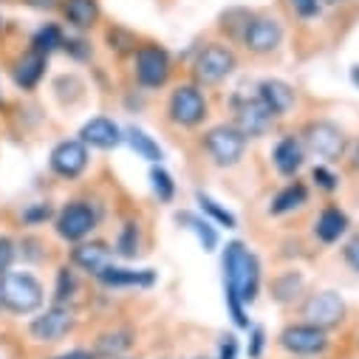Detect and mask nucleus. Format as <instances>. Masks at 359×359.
Wrapping results in <instances>:
<instances>
[{"instance_id": "nucleus-1", "label": "nucleus", "mask_w": 359, "mask_h": 359, "mask_svg": "<svg viewBox=\"0 0 359 359\" xmlns=\"http://www.w3.org/2000/svg\"><path fill=\"white\" fill-rule=\"evenodd\" d=\"M260 289V266L257 257L241 243L232 241L224 252V292L226 300L252 303Z\"/></svg>"}, {"instance_id": "nucleus-2", "label": "nucleus", "mask_w": 359, "mask_h": 359, "mask_svg": "<svg viewBox=\"0 0 359 359\" xmlns=\"http://www.w3.org/2000/svg\"><path fill=\"white\" fill-rule=\"evenodd\" d=\"M43 283L32 272H9L0 275V306L12 314H34L43 306Z\"/></svg>"}, {"instance_id": "nucleus-3", "label": "nucleus", "mask_w": 359, "mask_h": 359, "mask_svg": "<svg viewBox=\"0 0 359 359\" xmlns=\"http://www.w3.org/2000/svg\"><path fill=\"white\" fill-rule=\"evenodd\" d=\"M303 142H306L309 153H314L317 158H325V161H339L348 147L342 128H337L334 122H311L303 133Z\"/></svg>"}, {"instance_id": "nucleus-4", "label": "nucleus", "mask_w": 359, "mask_h": 359, "mask_svg": "<svg viewBox=\"0 0 359 359\" xmlns=\"http://www.w3.org/2000/svg\"><path fill=\"white\" fill-rule=\"evenodd\" d=\"M232 68H235V54L229 46H221V43H210L207 48H201L193 62V74L201 85H215L226 79Z\"/></svg>"}, {"instance_id": "nucleus-5", "label": "nucleus", "mask_w": 359, "mask_h": 359, "mask_svg": "<svg viewBox=\"0 0 359 359\" xmlns=\"http://www.w3.org/2000/svg\"><path fill=\"white\" fill-rule=\"evenodd\" d=\"M204 147L207 153L215 158V164L221 167H232L241 161L243 150H246V136L235 128V125H218L207 133L204 139Z\"/></svg>"}, {"instance_id": "nucleus-6", "label": "nucleus", "mask_w": 359, "mask_h": 359, "mask_svg": "<svg viewBox=\"0 0 359 359\" xmlns=\"http://www.w3.org/2000/svg\"><path fill=\"white\" fill-rule=\"evenodd\" d=\"M207 116V100L198 91L196 85H182L175 88L172 97H170V119L175 125H184V128H196L201 125Z\"/></svg>"}, {"instance_id": "nucleus-7", "label": "nucleus", "mask_w": 359, "mask_h": 359, "mask_svg": "<svg viewBox=\"0 0 359 359\" xmlns=\"http://www.w3.org/2000/svg\"><path fill=\"white\" fill-rule=\"evenodd\" d=\"M241 40L252 54H272L283 43V26L278 18L257 15V18H249Z\"/></svg>"}, {"instance_id": "nucleus-8", "label": "nucleus", "mask_w": 359, "mask_h": 359, "mask_svg": "<svg viewBox=\"0 0 359 359\" xmlns=\"http://www.w3.org/2000/svg\"><path fill=\"white\" fill-rule=\"evenodd\" d=\"M170 79V54L161 46L136 48V82L142 88H161Z\"/></svg>"}, {"instance_id": "nucleus-9", "label": "nucleus", "mask_w": 359, "mask_h": 359, "mask_svg": "<svg viewBox=\"0 0 359 359\" xmlns=\"http://www.w3.org/2000/svg\"><path fill=\"white\" fill-rule=\"evenodd\" d=\"M303 317L306 323L328 331L345 320V303L337 292H317L303 303Z\"/></svg>"}, {"instance_id": "nucleus-10", "label": "nucleus", "mask_w": 359, "mask_h": 359, "mask_svg": "<svg viewBox=\"0 0 359 359\" xmlns=\"http://www.w3.org/2000/svg\"><path fill=\"white\" fill-rule=\"evenodd\" d=\"M275 114L269 111V105L260 100V97H252V100H238V108H235V128L246 136V139H257L263 133L272 130L275 125Z\"/></svg>"}, {"instance_id": "nucleus-11", "label": "nucleus", "mask_w": 359, "mask_h": 359, "mask_svg": "<svg viewBox=\"0 0 359 359\" xmlns=\"http://www.w3.org/2000/svg\"><path fill=\"white\" fill-rule=\"evenodd\" d=\"M94 226H97V215L85 201H71L57 215V235L62 241H71V243L88 238Z\"/></svg>"}, {"instance_id": "nucleus-12", "label": "nucleus", "mask_w": 359, "mask_h": 359, "mask_svg": "<svg viewBox=\"0 0 359 359\" xmlns=\"http://www.w3.org/2000/svg\"><path fill=\"white\" fill-rule=\"evenodd\" d=\"M280 345L289 351V353H300V356H314V353H323L325 345H328V337L323 328L311 325V323H297V325H289L283 334H280Z\"/></svg>"}, {"instance_id": "nucleus-13", "label": "nucleus", "mask_w": 359, "mask_h": 359, "mask_svg": "<svg viewBox=\"0 0 359 359\" xmlns=\"http://www.w3.org/2000/svg\"><path fill=\"white\" fill-rule=\"evenodd\" d=\"M48 164H51V170H54L57 175H62V178H76V175H82L85 167H88V144L79 142V139H65V142H60V144L51 150Z\"/></svg>"}, {"instance_id": "nucleus-14", "label": "nucleus", "mask_w": 359, "mask_h": 359, "mask_svg": "<svg viewBox=\"0 0 359 359\" xmlns=\"http://www.w3.org/2000/svg\"><path fill=\"white\" fill-rule=\"evenodd\" d=\"M74 331V311L68 306H51L32 323V337L37 342H60Z\"/></svg>"}, {"instance_id": "nucleus-15", "label": "nucleus", "mask_w": 359, "mask_h": 359, "mask_svg": "<svg viewBox=\"0 0 359 359\" xmlns=\"http://www.w3.org/2000/svg\"><path fill=\"white\" fill-rule=\"evenodd\" d=\"M122 139L125 136H122L119 125L114 119H108V116H97L91 122H85L82 130H79V142L91 144L97 150H114V147L122 144Z\"/></svg>"}, {"instance_id": "nucleus-16", "label": "nucleus", "mask_w": 359, "mask_h": 359, "mask_svg": "<svg viewBox=\"0 0 359 359\" xmlns=\"http://www.w3.org/2000/svg\"><path fill=\"white\" fill-rule=\"evenodd\" d=\"M71 260L74 266H79L82 272L88 275H100L102 269H108L114 263V249L102 241H91V243H79L74 252H71Z\"/></svg>"}, {"instance_id": "nucleus-17", "label": "nucleus", "mask_w": 359, "mask_h": 359, "mask_svg": "<svg viewBox=\"0 0 359 359\" xmlns=\"http://www.w3.org/2000/svg\"><path fill=\"white\" fill-rule=\"evenodd\" d=\"M257 97L269 105L275 116H286L294 108V91L292 85H286L283 79H263L257 85Z\"/></svg>"}, {"instance_id": "nucleus-18", "label": "nucleus", "mask_w": 359, "mask_h": 359, "mask_svg": "<svg viewBox=\"0 0 359 359\" xmlns=\"http://www.w3.org/2000/svg\"><path fill=\"white\" fill-rule=\"evenodd\" d=\"M102 280V286L108 289H122V286H153L156 283V272L153 269H122V266H108L97 275Z\"/></svg>"}, {"instance_id": "nucleus-19", "label": "nucleus", "mask_w": 359, "mask_h": 359, "mask_svg": "<svg viewBox=\"0 0 359 359\" xmlns=\"http://www.w3.org/2000/svg\"><path fill=\"white\" fill-rule=\"evenodd\" d=\"M272 158H275L278 172H283V175H294V172L303 167V161H306V144H303L300 139H294V136H286V139L278 142Z\"/></svg>"}, {"instance_id": "nucleus-20", "label": "nucleus", "mask_w": 359, "mask_h": 359, "mask_svg": "<svg viewBox=\"0 0 359 359\" xmlns=\"http://www.w3.org/2000/svg\"><path fill=\"white\" fill-rule=\"evenodd\" d=\"M62 15L68 26H74L76 32H88L100 20V4L97 0H62Z\"/></svg>"}, {"instance_id": "nucleus-21", "label": "nucleus", "mask_w": 359, "mask_h": 359, "mask_svg": "<svg viewBox=\"0 0 359 359\" xmlns=\"http://www.w3.org/2000/svg\"><path fill=\"white\" fill-rule=\"evenodd\" d=\"M46 60L48 57H43V54H37V51H26L18 62H15V82L23 88V91H34V88L40 85V79H43V74H46Z\"/></svg>"}, {"instance_id": "nucleus-22", "label": "nucleus", "mask_w": 359, "mask_h": 359, "mask_svg": "<svg viewBox=\"0 0 359 359\" xmlns=\"http://www.w3.org/2000/svg\"><path fill=\"white\" fill-rule=\"evenodd\" d=\"M345 229H348V218H345V212L337 210V207L323 210L320 218H317V226H314V232H317V238H320L323 243H334V241H339Z\"/></svg>"}, {"instance_id": "nucleus-23", "label": "nucleus", "mask_w": 359, "mask_h": 359, "mask_svg": "<svg viewBox=\"0 0 359 359\" xmlns=\"http://www.w3.org/2000/svg\"><path fill=\"white\" fill-rule=\"evenodd\" d=\"M130 345H133V334H130L128 328H114V331L100 334L94 353L102 356V359H119Z\"/></svg>"}, {"instance_id": "nucleus-24", "label": "nucleus", "mask_w": 359, "mask_h": 359, "mask_svg": "<svg viewBox=\"0 0 359 359\" xmlns=\"http://www.w3.org/2000/svg\"><path fill=\"white\" fill-rule=\"evenodd\" d=\"M175 221L184 224V229H190V232L198 238V243L204 246V252H212V249L218 246V232H215V226H212L210 221H204L201 215H196V212H178Z\"/></svg>"}, {"instance_id": "nucleus-25", "label": "nucleus", "mask_w": 359, "mask_h": 359, "mask_svg": "<svg viewBox=\"0 0 359 359\" xmlns=\"http://www.w3.org/2000/svg\"><path fill=\"white\" fill-rule=\"evenodd\" d=\"M306 198H309V193H306V187L300 184V182H294V184H289V187H283L278 196H275V201H272V212L275 215H283V212H292V210H297V207H303L306 204Z\"/></svg>"}, {"instance_id": "nucleus-26", "label": "nucleus", "mask_w": 359, "mask_h": 359, "mask_svg": "<svg viewBox=\"0 0 359 359\" xmlns=\"http://www.w3.org/2000/svg\"><path fill=\"white\" fill-rule=\"evenodd\" d=\"M62 29L60 26H54V23H46L43 29H37L34 32V37H32V51H37V54H43V57H48L51 51H57V48H62Z\"/></svg>"}, {"instance_id": "nucleus-27", "label": "nucleus", "mask_w": 359, "mask_h": 359, "mask_svg": "<svg viewBox=\"0 0 359 359\" xmlns=\"http://www.w3.org/2000/svg\"><path fill=\"white\" fill-rule=\"evenodd\" d=\"M125 139H128V144H130L142 158H147V161H161V158H164L161 147H158V144H156L144 130H139V128H128Z\"/></svg>"}, {"instance_id": "nucleus-28", "label": "nucleus", "mask_w": 359, "mask_h": 359, "mask_svg": "<svg viewBox=\"0 0 359 359\" xmlns=\"http://www.w3.org/2000/svg\"><path fill=\"white\" fill-rule=\"evenodd\" d=\"M300 292H303V275H297V272H286V275L275 278V283H272V297L278 303H292Z\"/></svg>"}, {"instance_id": "nucleus-29", "label": "nucleus", "mask_w": 359, "mask_h": 359, "mask_svg": "<svg viewBox=\"0 0 359 359\" xmlns=\"http://www.w3.org/2000/svg\"><path fill=\"white\" fill-rule=\"evenodd\" d=\"M76 292V278L68 266H62L60 272H57V289H54V303L57 306H65Z\"/></svg>"}, {"instance_id": "nucleus-30", "label": "nucleus", "mask_w": 359, "mask_h": 359, "mask_svg": "<svg viewBox=\"0 0 359 359\" xmlns=\"http://www.w3.org/2000/svg\"><path fill=\"white\" fill-rule=\"evenodd\" d=\"M150 182H153V193L158 196V201L170 204V201H172V196H175V184H172L170 172H167V170H161V167H153Z\"/></svg>"}, {"instance_id": "nucleus-31", "label": "nucleus", "mask_w": 359, "mask_h": 359, "mask_svg": "<svg viewBox=\"0 0 359 359\" xmlns=\"http://www.w3.org/2000/svg\"><path fill=\"white\" fill-rule=\"evenodd\" d=\"M198 204H201V210L204 212H210L221 226H226V229H235L238 226V221H235V215L232 212H226L224 207H218V201H212L210 196H204V193H198Z\"/></svg>"}, {"instance_id": "nucleus-32", "label": "nucleus", "mask_w": 359, "mask_h": 359, "mask_svg": "<svg viewBox=\"0 0 359 359\" xmlns=\"http://www.w3.org/2000/svg\"><path fill=\"white\" fill-rule=\"evenodd\" d=\"M116 249H119V255H125V257H133V255L139 252V229H136L133 224H125V229H122V235H119V241H116Z\"/></svg>"}, {"instance_id": "nucleus-33", "label": "nucleus", "mask_w": 359, "mask_h": 359, "mask_svg": "<svg viewBox=\"0 0 359 359\" xmlns=\"http://www.w3.org/2000/svg\"><path fill=\"white\" fill-rule=\"evenodd\" d=\"M108 43H111V48H116V51H128V48L136 51V37H133L130 32H125V29H111V32H108Z\"/></svg>"}, {"instance_id": "nucleus-34", "label": "nucleus", "mask_w": 359, "mask_h": 359, "mask_svg": "<svg viewBox=\"0 0 359 359\" xmlns=\"http://www.w3.org/2000/svg\"><path fill=\"white\" fill-rule=\"evenodd\" d=\"M289 6L303 20H311V18L320 15V0H289Z\"/></svg>"}, {"instance_id": "nucleus-35", "label": "nucleus", "mask_w": 359, "mask_h": 359, "mask_svg": "<svg viewBox=\"0 0 359 359\" xmlns=\"http://www.w3.org/2000/svg\"><path fill=\"white\" fill-rule=\"evenodd\" d=\"M15 257H18L15 241H9V238H0V275H6V272H9L12 263H15Z\"/></svg>"}, {"instance_id": "nucleus-36", "label": "nucleus", "mask_w": 359, "mask_h": 359, "mask_svg": "<svg viewBox=\"0 0 359 359\" xmlns=\"http://www.w3.org/2000/svg\"><path fill=\"white\" fill-rule=\"evenodd\" d=\"M51 218V207L48 204H32L26 212H23V221L26 224H43Z\"/></svg>"}, {"instance_id": "nucleus-37", "label": "nucleus", "mask_w": 359, "mask_h": 359, "mask_svg": "<svg viewBox=\"0 0 359 359\" xmlns=\"http://www.w3.org/2000/svg\"><path fill=\"white\" fill-rule=\"evenodd\" d=\"M342 255H345V263H348V266L353 269V272L359 275V235H353V238L345 243Z\"/></svg>"}, {"instance_id": "nucleus-38", "label": "nucleus", "mask_w": 359, "mask_h": 359, "mask_svg": "<svg viewBox=\"0 0 359 359\" xmlns=\"http://www.w3.org/2000/svg\"><path fill=\"white\" fill-rule=\"evenodd\" d=\"M311 178L317 182V187H323V190H337V175L334 172H328L325 167H314V172H311Z\"/></svg>"}, {"instance_id": "nucleus-39", "label": "nucleus", "mask_w": 359, "mask_h": 359, "mask_svg": "<svg viewBox=\"0 0 359 359\" xmlns=\"http://www.w3.org/2000/svg\"><path fill=\"white\" fill-rule=\"evenodd\" d=\"M62 48H65V51H71L76 60H85L88 54H91V46H88L85 40H71V37H68V40H62Z\"/></svg>"}, {"instance_id": "nucleus-40", "label": "nucleus", "mask_w": 359, "mask_h": 359, "mask_svg": "<svg viewBox=\"0 0 359 359\" xmlns=\"http://www.w3.org/2000/svg\"><path fill=\"white\" fill-rule=\"evenodd\" d=\"M218 359H238V339H235L232 334H226V337H224Z\"/></svg>"}, {"instance_id": "nucleus-41", "label": "nucleus", "mask_w": 359, "mask_h": 359, "mask_svg": "<svg viewBox=\"0 0 359 359\" xmlns=\"http://www.w3.org/2000/svg\"><path fill=\"white\" fill-rule=\"evenodd\" d=\"M260 348H263V328H252V345H249V356L257 359L260 356Z\"/></svg>"}, {"instance_id": "nucleus-42", "label": "nucleus", "mask_w": 359, "mask_h": 359, "mask_svg": "<svg viewBox=\"0 0 359 359\" xmlns=\"http://www.w3.org/2000/svg\"><path fill=\"white\" fill-rule=\"evenodd\" d=\"M57 359H97V353H91V351H71V353H62Z\"/></svg>"}, {"instance_id": "nucleus-43", "label": "nucleus", "mask_w": 359, "mask_h": 359, "mask_svg": "<svg viewBox=\"0 0 359 359\" xmlns=\"http://www.w3.org/2000/svg\"><path fill=\"white\" fill-rule=\"evenodd\" d=\"M32 6H37V9H54L57 6V0H29Z\"/></svg>"}, {"instance_id": "nucleus-44", "label": "nucleus", "mask_w": 359, "mask_h": 359, "mask_svg": "<svg viewBox=\"0 0 359 359\" xmlns=\"http://www.w3.org/2000/svg\"><path fill=\"white\" fill-rule=\"evenodd\" d=\"M351 79H353V85L359 88V65H353V68H351Z\"/></svg>"}, {"instance_id": "nucleus-45", "label": "nucleus", "mask_w": 359, "mask_h": 359, "mask_svg": "<svg viewBox=\"0 0 359 359\" xmlns=\"http://www.w3.org/2000/svg\"><path fill=\"white\" fill-rule=\"evenodd\" d=\"M323 4H328V6H339V4H345V0H323Z\"/></svg>"}, {"instance_id": "nucleus-46", "label": "nucleus", "mask_w": 359, "mask_h": 359, "mask_svg": "<svg viewBox=\"0 0 359 359\" xmlns=\"http://www.w3.org/2000/svg\"><path fill=\"white\" fill-rule=\"evenodd\" d=\"M353 164H356V167H359V147H356V161H353Z\"/></svg>"}, {"instance_id": "nucleus-47", "label": "nucleus", "mask_w": 359, "mask_h": 359, "mask_svg": "<svg viewBox=\"0 0 359 359\" xmlns=\"http://www.w3.org/2000/svg\"><path fill=\"white\" fill-rule=\"evenodd\" d=\"M0 105H4V97H0Z\"/></svg>"}, {"instance_id": "nucleus-48", "label": "nucleus", "mask_w": 359, "mask_h": 359, "mask_svg": "<svg viewBox=\"0 0 359 359\" xmlns=\"http://www.w3.org/2000/svg\"><path fill=\"white\" fill-rule=\"evenodd\" d=\"M0 29H4V20H0Z\"/></svg>"}, {"instance_id": "nucleus-49", "label": "nucleus", "mask_w": 359, "mask_h": 359, "mask_svg": "<svg viewBox=\"0 0 359 359\" xmlns=\"http://www.w3.org/2000/svg\"><path fill=\"white\" fill-rule=\"evenodd\" d=\"M198 359H207V356H198Z\"/></svg>"}, {"instance_id": "nucleus-50", "label": "nucleus", "mask_w": 359, "mask_h": 359, "mask_svg": "<svg viewBox=\"0 0 359 359\" xmlns=\"http://www.w3.org/2000/svg\"><path fill=\"white\" fill-rule=\"evenodd\" d=\"M119 359H125V356H119Z\"/></svg>"}, {"instance_id": "nucleus-51", "label": "nucleus", "mask_w": 359, "mask_h": 359, "mask_svg": "<svg viewBox=\"0 0 359 359\" xmlns=\"http://www.w3.org/2000/svg\"><path fill=\"white\" fill-rule=\"evenodd\" d=\"M0 309H4V306H0Z\"/></svg>"}]
</instances>
